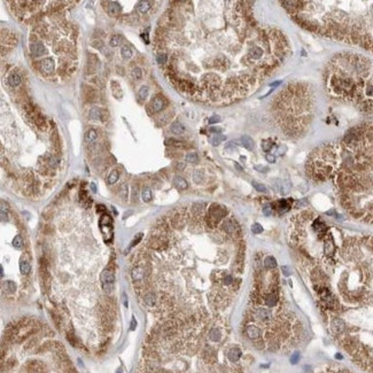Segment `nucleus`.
Returning a JSON list of instances; mask_svg holds the SVG:
<instances>
[{
    "mask_svg": "<svg viewBox=\"0 0 373 373\" xmlns=\"http://www.w3.org/2000/svg\"><path fill=\"white\" fill-rule=\"evenodd\" d=\"M5 288H6V291L8 293H15L16 291V285L14 281L12 280H7L6 283H5Z\"/></svg>",
    "mask_w": 373,
    "mask_h": 373,
    "instance_id": "32",
    "label": "nucleus"
},
{
    "mask_svg": "<svg viewBox=\"0 0 373 373\" xmlns=\"http://www.w3.org/2000/svg\"><path fill=\"white\" fill-rule=\"evenodd\" d=\"M285 152H286V147H285V146H280V148L278 149V153H279V154H284Z\"/></svg>",
    "mask_w": 373,
    "mask_h": 373,
    "instance_id": "54",
    "label": "nucleus"
},
{
    "mask_svg": "<svg viewBox=\"0 0 373 373\" xmlns=\"http://www.w3.org/2000/svg\"><path fill=\"white\" fill-rule=\"evenodd\" d=\"M210 131L211 132H219L220 129H217V128H210Z\"/></svg>",
    "mask_w": 373,
    "mask_h": 373,
    "instance_id": "57",
    "label": "nucleus"
},
{
    "mask_svg": "<svg viewBox=\"0 0 373 373\" xmlns=\"http://www.w3.org/2000/svg\"><path fill=\"white\" fill-rule=\"evenodd\" d=\"M283 272H284L285 276H289L291 275V269L285 265V266H283Z\"/></svg>",
    "mask_w": 373,
    "mask_h": 373,
    "instance_id": "51",
    "label": "nucleus"
},
{
    "mask_svg": "<svg viewBox=\"0 0 373 373\" xmlns=\"http://www.w3.org/2000/svg\"><path fill=\"white\" fill-rule=\"evenodd\" d=\"M23 238L21 237V235H15V238L13 239V246L16 248V249H21V248L23 247Z\"/></svg>",
    "mask_w": 373,
    "mask_h": 373,
    "instance_id": "31",
    "label": "nucleus"
},
{
    "mask_svg": "<svg viewBox=\"0 0 373 373\" xmlns=\"http://www.w3.org/2000/svg\"><path fill=\"white\" fill-rule=\"evenodd\" d=\"M253 186H254V188H255L256 191H258V192H268V190H266V187L264 186L263 184H260V182H253Z\"/></svg>",
    "mask_w": 373,
    "mask_h": 373,
    "instance_id": "39",
    "label": "nucleus"
},
{
    "mask_svg": "<svg viewBox=\"0 0 373 373\" xmlns=\"http://www.w3.org/2000/svg\"><path fill=\"white\" fill-rule=\"evenodd\" d=\"M148 93H149V91H148V87L147 86H141L140 90H139L138 92V97L141 99V100H145L147 97H148Z\"/></svg>",
    "mask_w": 373,
    "mask_h": 373,
    "instance_id": "35",
    "label": "nucleus"
},
{
    "mask_svg": "<svg viewBox=\"0 0 373 373\" xmlns=\"http://www.w3.org/2000/svg\"><path fill=\"white\" fill-rule=\"evenodd\" d=\"M223 283H224L225 285H231L232 283H233V278H232V276L227 275V276L223 279Z\"/></svg>",
    "mask_w": 373,
    "mask_h": 373,
    "instance_id": "47",
    "label": "nucleus"
},
{
    "mask_svg": "<svg viewBox=\"0 0 373 373\" xmlns=\"http://www.w3.org/2000/svg\"><path fill=\"white\" fill-rule=\"evenodd\" d=\"M184 168H185V164H184V163H178V164H177V169H179V170H182Z\"/></svg>",
    "mask_w": 373,
    "mask_h": 373,
    "instance_id": "55",
    "label": "nucleus"
},
{
    "mask_svg": "<svg viewBox=\"0 0 373 373\" xmlns=\"http://www.w3.org/2000/svg\"><path fill=\"white\" fill-rule=\"evenodd\" d=\"M118 178H119V172H118V170H116V169H115V170H111V172H110L109 176H108V178H107V182H108L109 185H113V184H115V182H117Z\"/></svg>",
    "mask_w": 373,
    "mask_h": 373,
    "instance_id": "24",
    "label": "nucleus"
},
{
    "mask_svg": "<svg viewBox=\"0 0 373 373\" xmlns=\"http://www.w3.org/2000/svg\"><path fill=\"white\" fill-rule=\"evenodd\" d=\"M97 137H98L97 131L93 130V129H91V130H89L85 133V141L89 142V144H91V142H93L94 140L97 139Z\"/></svg>",
    "mask_w": 373,
    "mask_h": 373,
    "instance_id": "26",
    "label": "nucleus"
},
{
    "mask_svg": "<svg viewBox=\"0 0 373 373\" xmlns=\"http://www.w3.org/2000/svg\"><path fill=\"white\" fill-rule=\"evenodd\" d=\"M264 266L266 269H275L277 266V261L273 256H266L264 258Z\"/></svg>",
    "mask_w": 373,
    "mask_h": 373,
    "instance_id": "22",
    "label": "nucleus"
},
{
    "mask_svg": "<svg viewBox=\"0 0 373 373\" xmlns=\"http://www.w3.org/2000/svg\"><path fill=\"white\" fill-rule=\"evenodd\" d=\"M37 341H38V339H36V337H31V339H30V340L27 342V345H25V349L33 348V347L37 345Z\"/></svg>",
    "mask_w": 373,
    "mask_h": 373,
    "instance_id": "43",
    "label": "nucleus"
},
{
    "mask_svg": "<svg viewBox=\"0 0 373 373\" xmlns=\"http://www.w3.org/2000/svg\"><path fill=\"white\" fill-rule=\"evenodd\" d=\"M100 280H101L102 285H113L115 283V276L111 271L105 270L100 276Z\"/></svg>",
    "mask_w": 373,
    "mask_h": 373,
    "instance_id": "7",
    "label": "nucleus"
},
{
    "mask_svg": "<svg viewBox=\"0 0 373 373\" xmlns=\"http://www.w3.org/2000/svg\"><path fill=\"white\" fill-rule=\"evenodd\" d=\"M54 61L52 59H45V60L41 61V70L44 71L45 73H51L54 70Z\"/></svg>",
    "mask_w": 373,
    "mask_h": 373,
    "instance_id": "10",
    "label": "nucleus"
},
{
    "mask_svg": "<svg viewBox=\"0 0 373 373\" xmlns=\"http://www.w3.org/2000/svg\"><path fill=\"white\" fill-rule=\"evenodd\" d=\"M132 54H133V52H132V49H131L129 46H126V45L125 46H122L121 55L124 60H129V59H131V57H132Z\"/></svg>",
    "mask_w": 373,
    "mask_h": 373,
    "instance_id": "23",
    "label": "nucleus"
},
{
    "mask_svg": "<svg viewBox=\"0 0 373 373\" xmlns=\"http://www.w3.org/2000/svg\"><path fill=\"white\" fill-rule=\"evenodd\" d=\"M7 81H8V84L12 86V87H16V86H19L21 84V77L15 73H12V75L8 77Z\"/></svg>",
    "mask_w": 373,
    "mask_h": 373,
    "instance_id": "20",
    "label": "nucleus"
},
{
    "mask_svg": "<svg viewBox=\"0 0 373 373\" xmlns=\"http://www.w3.org/2000/svg\"><path fill=\"white\" fill-rule=\"evenodd\" d=\"M30 52L32 54L33 57H41L46 54V47L41 43H33V44L30 45Z\"/></svg>",
    "mask_w": 373,
    "mask_h": 373,
    "instance_id": "4",
    "label": "nucleus"
},
{
    "mask_svg": "<svg viewBox=\"0 0 373 373\" xmlns=\"http://www.w3.org/2000/svg\"><path fill=\"white\" fill-rule=\"evenodd\" d=\"M132 75H133V77L136 78V79H140V78H141V76H142L141 69H140V68H138V67L133 68V69H132Z\"/></svg>",
    "mask_w": 373,
    "mask_h": 373,
    "instance_id": "42",
    "label": "nucleus"
},
{
    "mask_svg": "<svg viewBox=\"0 0 373 373\" xmlns=\"http://www.w3.org/2000/svg\"><path fill=\"white\" fill-rule=\"evenodd\" d=\"M144 277H145V271L142 268L137 266L132 270V278H133L134 281H141L144 279Z\"/></svg>",
    "mask_w": 373,
    "mask_h": 373,
    "instance_id": "18",
    "label": "nucleus"
},
{
    "mask_svg": "<svg viewBox=\"0 0 373 373\" xmlns=\"http://www.w3.org/2000/svg\"><path fill=\"white\" fill-rule=\"evenodd\" d=\"M252 232L254 233V234H260V233H262V232H263V227H262V225H261V224L255 223L252 226Z\"/></svg>",
    "mask_w": 373,
    "mask_h": 373,
    "instance_id": "38",
    "label": "nucleus"
},
{
    "mask_svg": "<svg viewBox=\"0 0 373 373\" xmlns=\"http://www.w3.org/2000/svg\"><path fill=\"white\" fill-rule=\"evenodd\" d=\"M29 373H45V366L38 361H31L28 363Z\"/></svg>",
    "mask_w": 373,
    "mask_h": 373,
    "instance_id": "5",
    "label": "nucleus"
},
{
    "mask_svg": "<svg viewBox=\"0 0 373 373\" xmlns=\"http://www.w3.org/2000/svg\"><path fill=\"white\" fill-rule=\"evenodd\" d=\"M156 61H157L158 65H164L166 61H168V55L166 53H158L156 55Z\"/></svg>",
    "mask_w": 373,
    "mask_h": 373,
    "instance_id": "36",
    "label": "nucleus"
},
{
    "mask_svg": "<svg viewBox=\"0 0 373 373\" xmlns=\"http://www.w3.org/2000/svg\"><path fill=\"white\" fill-rule=\"evenodd\" d=\"M122 10V7L119 6L118 2L116 1H109L108 2V6H107V12L109 14L110 16H116L118 15Z\"/></svg>",
    "mask_w": 373,
    "mask_h": 373,
    "instance_id": "8",
    "label": "nucleus"
},
{
    "mask_svg": "<svg viewBox=\"0 0 373 373\" xmlns=\"http://www.w3.org/2000/svg\"><path fill=\"white\" fill-rule=\"evenodd\" d=\"M278 302V296L276 293H268L264 297V303L268 307H275Z\"/></svg>",
    "mask_w": 373,
    "mask_h": 373,
    "instance_id": "13",
    "label": "nucleus"
},
{
    "mask_svg": "<svg viewBox=\"0 0 373 373\" xmlns=\"http://www.w3.org/2000/svg\"><path fill=\"white\" fill-rule=\"evenodd\" d=\"M123 43H124V39H123V37L119 36V35H115V36H113L109 41V44L111 47H117V46L122 45Z\"/></svg>",
    "mask_w": 373,
    "mask_h": 373,
    "instance_id": "25",
    "label": "nucleus"
},
{
    "mask_svg": "<svg viewBox=\"0 0 373 373\" xmlns=\"http://www.w3.org/2000/svg\"><path fill=\"white\" fill-rule=\"evenodd\" d=\"M1 220H7V206H5V201H1Z\"/></svg>",
    "mask_w": 373,
    "mask_h": 373,
    "instance_id": "37",
    "label": "nucleus"
},
{
    "mask_svg": "<svg viewBox=\"0 0 373 373\" xmlns=\"http://www.w3.org/2000/svg\"><path fill=\"white\" fill-rule=\"evenodd\" d=\"M102 116V110H100L98 107H94L92 109L90 110V117L93 118V119H101Z\"/></svg>",
    "mask_w": 373,
    "mask_h": 373,
    "instance_id": "27",
    "label": "nucleus"
},
{
    "mask_svg": "<svg viewBox=\"0 0 373 373\" xmlns=\"http://www.w3.org/2000/svg\"><path fill=\"white\" fill-rule=\"evenodd\" d=\"M254 318L258 319L260 321H264V323H269L273 319V315H272L271 310L265 308H258L254 312Z\"/></svg>",
    "mask_w": 373,
    "mask_h": 373,
    "instance_id": "2",
    "label": "nucleus"
},
{
    "mask_svg": "<svg viewBox=\"0 0 373 373\" xmlns=\"http://www.w3.org/2000/svg\"><path fill=\"white\" fill-rule=\"evenodd\" d=\"M91 188H92V191H93L94 193L97 192V187H95V184H94V182H91Z\"/></svg>",
    "mask_w": 373,
    "mask_h": 373,
    "instance_id": "56",
    "label": "nucleus"
},
{
    "mask_svg": "<svg viewBox=\"0 0 373 373\" xmlns=\"http://www.w3.org/2000/svg\"><path fill=\"white\" fill-rule=\"evenodd\" d=\"M185 131V128L182 126V124H180L179 122H174L171 124V132L174 134H177V136H180V134L184 133Z\"/></svg>",
    "mask_w": 373,
    "mask_h": 373,
    "instance_id": "19",
    "label": "nucleus"
},
{
    "mask_svg": "<svg viewBox=\"0 0 373 373\" xmlns=\"http://www.w3.org/2000/svg\"><path fill=\"white\" fill-rule=\"evenodd\" d=\"M255 169L256 170H260L261 172H265V171L268 170V168H264V166H256Z\"/></svg>",
    "mask_w": 373,
    "mask_h": 373,
    "instance_id": "53",
    "label": "nucleus"
},
{
    "mask_svg": "<svg viewBox=\"0 0 373 373\" xmlns=\"http://www.w3.org/2000/svg\"><path fill=\"white\" fill-rule=\"evenodd\" d=\"M20 271L22 275H29V273H30V271H31V266H30V263H29L28 261L21 260Z\"/></svg>",
    "mask_w": 373,
    "mask_h": 373,
    "instance_id": "21",
    "label": "nucleus"
},
{
    "mask_svg": "<svg viewBox=\"0 0 373 373\" xmlns=\"http://www.w3.org/2000/svg\"><path fill=\"white\" fill-rule=\"evenodd\" d=\"M265 158H266V160H268V162H270V163L276 162V157H275V155H272V154H266Z\"/></svg>",
    "mask_w": 373,
    "mask_h": 373,
    "instance_id": "48",
    "label": "nucleus"
},
{
    "mask_svg": "<svg viewBox=\"0 0 373 373\" xmlns=\"http://www.w3.org/2000/svg\"><path fill=\"white\" fill-rule=\"evenodd\" d=\"M185 160H186V162L190 163H198L199 162V155L196 154L195 152L187 153V155L185 156Z\"/></svg>",
    "mask_w": 373,
    "mask_h": 373,
    "instance_id": "28",
    "label": "nucleus"
},
{
    "mask_svg": "<svg viewBox=\"0 0 373 373\" xmlns=\"http://www.w3.org/2000/svg\"><path fill=\"white\" fill-rule=\"evenodd\" d=\"M241 355H242V353H241V350H240L239 348H232V349H230L228 353H227L228 359L231 362H233V363L239 361Z\"/></svg>",
    "mask_w": 373,
    "mask_h": 373,
    "instance_id": "11",
    "label": "nucleus"
},
{
    "mask_svg": "<svg viewBox=\"0 0 373 373\" xmlns=\"http://www.w3.org/2000/svg\"><path fill=\"white\" fill-rule=\"evenodd\" d=\"M246 334H247V337L253 341L260 340L261 335H262L261 329H258L256 325H248L247 327H246Z\"/></svg>",
    "mask_w": 373,
    "mask_h": 373,
    "instance_id": "3",
    "label": "nucleus"
},
{
    "mask_svg": "<svg viewBox=\"0 0 373 373\" xmlns=\"http://www.w3.org/2000/svg\"><path fill=\"white\" fill-rule=\"evenodd\" d=\"M174 186L177 187V188H179V190H186L187 187H188L187 182L182 178V177H180V176H176V177H174Z\"/></svg>",
    "mask_w": 373,
    "mask_h": 373,
    "instance_id": "17",
    "label": "nucleus"
},
{
    "mask_svg": "<svg viewBox=\"0 0 373 373\" xmlns=\"http://www.w3.org/2000/svg\"><path fill=\"white\" fill-rule=\"evenodd\" d=\"M291 201L292 200H279L278 202L276 203L277 209L281 212H286L291 209Z\"/></svg>",
    "mask_w": 373,
    "mask_h": 373,
    "instance_id": "14",
    "label": "nucleus"
},
{
    "mask_svg": "<svg viewBox=\"0 0 373 373\" xmlns=\"http://www.w3.org/2000/svg\"><path fill=\"white\" fill-rule=\"evenodd\" d=\"M150 7H152V2L146 1V0L139 1L138 4H137V10H138L139 13H141V14H145V13L148 12L150 9Z\"/></svg>",
    "mask_w": 373,
    "mask_h": 373,
    "instance_id": "15",
    "label": "nucleus"
},
{
    "mask_svg": "<svg viewBox=\"0 0 373 373\" xmlns=\"http://www.w3.org/2000/svg\"><path fill=\"white\" fill-rule=\"evenodd\" d=\"M137 327V321H136V318L132 317V321H131V326H130V329L131 331H134Z\"/></svg>",
    "mask_w": 373,
    "mask_h": 373,
    "instance_id": "50",
    "label": "nucleus"
},
{
    "mask_svg": "<svg viewBox=\"0 0 373 373\" xmlns=\"http://www.w3.org/2000/svg\"><path fill=\"white\" fill-rule=\"evenodd\" d=\"M193 179H194L195 182H200L203 179V171L201 170H196L193 174Z\"/></svg>",
    "mask_w": 373,
    "mask_h": 373,
    "instance_id": "40",
    "label": "nucleus"
},
{
    "mask_svg": "<svg viewBox=\"0 0 373 373\" xmlns=\"http://www.w3.org/2000/svg\"><path fill=\"white\" fill-rule=\"evenodd\" d=\"M141 199L144 202H149L152 200V191L149 188H144L141 192Z\"/></svg>",
    "mask_w": 373,
    "mask_h": 373,
    "instance_id": "30",
    "label": "nucleus"
},
{
    "mask_svg": "<svg viewBox=\"0 0 373 373\" xmlns=\"http://www.w3.org/2000/svg\"><path fill=\"white\" fill-rule=\"evenodd\" d=\"M144 301H145L146 304H148V305H154L155 296L153 295V293H146L145 296H144Z\"/></svg>",
    "mask_w": 373,
    "mask_h": 373,
    "instance_id": "34",
    "label": "nucleus"
},
{
    "mask_svg": "<svg viewBox=\"0 0 373 373\" xmlns=\"http://www.w3.org/2000/svg\"><path fill=\"white\" fill-rule=\"evenodd\" d=\"M57 164H59V162H57V158L52 157L51 160H49V166H52V168H55V166H57Z\"/></svg>",
    "mask_w": 373,
    "mask_h": 373,
    "instance_id": "49",
    "label": "nucleus"
},
{
    "mask_svg": "<svg viewBox=\"0 0 373 373\" xmlns=\"http://www.w3.org/2000/svg\"><path fill=\"white\" fill-rule=\"evenodd\" d=\"M225 139H226V137L223 136V134H215V136L210 139V142L214 145V146H217V145H219L222 141H224Z\"/></svg>",
    "mask_w": 373,
    "mask_h": 373,
    "instance_id": "29",
    "label": "nucleus"
},
{
    "mask_svg": "<svg viewBox=\"0 0 373 373\" xmlns=\"http://www.w3.org/2000/svg\"><path fill=\"white\" fill-rule=\"evenodd\" d=\"M240 141L242 144V146L245 148H247L248 150H253L255 148V142H254V140L249 136H242L240 138Z\"/></svg>",
    "mask_w": 373,
    "mask_h": 373,
    "instance_id": "12",
    "label": "nucleus"
},
{
    "mask_svg": "<svg viewBox=\"0 0 373 373\" xmlns=\"http://www.w3.org/2000/svg\"><path fill=\"white\" fill-rule=\"evenodd\" d=\"M152 110L154 113H158L164 108V100H163L162 97L157 95L156 98H154V100L152 101Z\"/></svg>",
    "mask_w": 373,
    "mask_h": 373,
    "instance_id": "9",
    "label": "nucleus"
},
{
    "mask_svg": "<svg viewBox=\"0 0 373 373\" xmlns=\"http://www.w3.org/2000/svg\"><path fill=\"white\" fill-rule=\"evenodd\" d=\"M272 209H273V208H272L271 204H266V206L263 208V214L265 216H271L272 215Z\"/></svg>",
    "mask_w": 373,
    "mask_h": 373,
    "instance_id": "44",
    "label": "nucleus"
},
{
    "mask_svg": "<svg viewBox=\"0 0 373 373\" xmlns=\"http://www.w3.org/2000/svg\"><path fill=\"white\" fill-rule=\"evenodd\" d=\"M141 37L144 38V39H145V43H146V44H149V39H148V33H147V32H144V33L141 35Z\"/></svg>",
    "mask_w": 373,
    "mask_h": 373,
    "instance_id": "52",
    "label": "nucleus"
},
{
    "mask_svg": "<svg viewBox=\"0 0 373 373\" xmlns=\"http://www.w3.org/2000/svg\"><path fill=\"white\" fill-rule=\"evenodd\" d=\"M208 337H209V340H211L212 342H218L222 339V332L219 329H212L209 331Z\"/></svg>",
    "mask_w": 373,
    "mask_h": 373,
    "instance_id": "16",
    "label": "nucleus"
},
{
    "mask_svg": "<svg viewBox=\"0 0 373 373\" xmlns=\"http://www.w3.org/2000/svg\"><path fill=\"white\" fill-rule=\"evenodd\" d=\"M312 98L302 84H291L276 100L277 121L289 136H300L310 122Z\"/></svg>",
    "mask_w": 373,
    "mask_h": 373,
    "instance_id": "1",
    "label": "nucleus"
},
{
    "mask_svg": "<svg viewBox=\"0 0 373 373\" xmlns=\"http://www.w3.org/2000/svg\"><path fill=\"white\" fill-rule=\"evenodd\" d=\"M141 238H142V233H138V234L136 235V238H134V239H133V241H132V242H131L130 247H129V249H128V250H126V252H129V250H130L131 248H133L134 246H137V243H138L139 241H140V240H141Z\"/></svg>",
    "mask_w": 373,
    "mask_h": 373,
    "instance_id": "41",
    "label": "nucleus"
},
{
    "mask_svg": "<svg viewBox=\"0 0 373 373\" xmlns=\"http://www.w3.org/2000/svg\"><path fill=\"white\" fill-rule=\"evenodd\" d=\"M222 121V118L219 117V116H217V115H215V116H212V117H210L209 118V124H215V123H218V122H220Z\"/></svg>",
    "mask_w": 373,
    "mask_h": 373,
    "instance_id": "45",
    "label": "nucleus"
},
{
    "mask_svg": "<svg viewBox=\"0 0 373 373\" xmlns=\"http://www.w3.org/2000/svg\"><path fill=\"white\" fill-rule=\"evenodd\" d=\"M235 168H237V169H238L239 171H242V168H241V166H240L239 164H238V163H235Z\"/></svg>",
    "mask_w": 373,
    "mask_h": 373,
    "instance_id": "58",
    "label": "nucleus"
},
{
    "mask_svg": "<svg viewBox=\"0 0 373 373\" xmlns=\"http://www.w3.org/2000/svg\"><path fill=\"white\" fill-rule=\"evenodd\" d=\"M334 250H335V246H334L333 239L331 235H329V237H326L324 241V254L326 256H332L334 254Z\"/></svg>",
    "mask_w": 373,
    "mask_h": 373,
    "instance_id": "6",
    "label": "nucleus"
},
{
    "mask_svg": "<svg viewBox=\"0 0 373 373\" xmlns=\"http://www.w3.org/2000/svg\"><path fill=\"white\" fill-rule=\"evenodd\" d=\"M0 272H1V276H4V270H2V268H0Z\"/></svg>",
    "mask_w": 373,
    "mask_h": 373,
    "instance_id": "59",
    "label": "nucleus"
},
{
    "mask_svg": "<svg viewBox=\"0 0 373 373\" xmlns=\"http://www.w3.org/2000/svg\"><path fill=\"white\" fill-rule=\"evenodd\" d=\"M271 147H272V144L269 141V140H264L263 144H262V148H263L264 150H269Z\"/></svg>",
    "mask_w": 373,
    "mask_h": 373,
    "instance_id": "46",
    "label": "nucleus"
},
{
    "mask_svg": "<svg viewBox=\"0 0 373 373\" xmlns=\"http://www.w3.org/2000/svg\"><path fill=\"white\" fill-rule=\"evenodd\" d=\"M289 190H291V182H288V180H284V182H280V192H281L283 194L288 193Z\"/></svg>",
    "mask_w": 373,
    "mask_h": 373,
    "instance_id": "33",
    "label": "nucleus"
}]
</instances>
